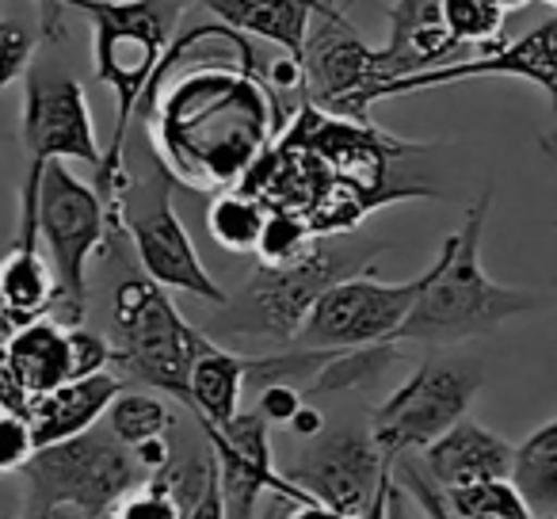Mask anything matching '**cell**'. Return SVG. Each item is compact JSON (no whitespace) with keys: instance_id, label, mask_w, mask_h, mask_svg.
Listing matches in <instances>:
<instances>
[{"instance_id":"1","label":"cell","mask_w":557,"mask_h":519,"mask_svg":"<svg viewBox=\"0 0 557 519\" xmlns=\"http://www.w3.org/2000/svg\"><path fill=\"white\" fill-rule=\"evenodd\" d=\"M65 9L85 12L92 24V65L96 77L115 92L119 115L111 146L103 149V164L92 187L108 207L111 233L123 230V195L131 187L126 172V134H131L134 111L141 108L149 81L161 65L169 42L176 39V24L184 4L180 0H65Z\"/></svg>"},{"instance_id":"2","label":"cell","mask_w":557,"mask_h":519,"mask_svg":"<svg viewBox=\"0 0 557 519\" xmlns=\"http://www.w3.org/2000/svg\"><path fill=\"white\" fill-rule=\"evenodd\" d=\"M493 207V191H481L478 202L466 210V222L458 233L443 240L435 264L424 272L417 302H412L405 325L394 341L405 344H462L470 336H485L527 313L539 298L531 291L508 287V283L488 280L481 268V237H485V218Z\"/></svg>"},{"instance_id":"3","label":"cell","mask_w":557,"mask_h":519,"mask_svg":"<svg viewBox=\"0 0 557 519\" xmlns=\"http://www.w3.org/2000/svg\"><path fill=\"white\" fill-rule=\"evenodd\" d=\"M20 141H24L27 172L20 187L16 248H39V180L50 161H85L100 172L103 149L96 138L92 108L85 85L58 65H32L24 77V111H20Z\"/></svg>"},{"instance_id":"4","label":"cell","mask_w":557,"mask_h":519,"mask_svg":"<svg viewBox=\"0 0 557 519\" xmlns=\"http://www.w3.org/2000/svg\"><path fill=\"white\" fill-rule=\"evenodd\" d=\"M111 325H115L111 344H115L119 371L191 412L187 374L210 336L172 306L169 291L157 287L149 275L123 280L111 302Z\"/></svg>"},{"instance_id":"5","label":"cell","mask_w":557,"mask_h":519,"mask_svg":"<svg viewBox=\"0 0 557 519\" xmlns=\"http://www.w3.org/2000/svg\"><path fill=\"white\" fill-rule=\"evenodd\" d=\"M371 256L374 248L351 252L348 245H336L333 237H318L290 264L256 268L245 291L233 302H225L230 318H222V325L230 333L260 336V341H275L287 348L302 329V321L310 318L313 302L344 275L363 272L371 264Z\"/></svg>"},{"instance_id":"6","label":"cell","mask_w":557,"mask_h":519,"mask_svg":"<svg viewBox=\"0 0 557 519\" xmlns=\"http://www.w3.org/2000/svg\"><path fill=\"white\" fill-rule=\"evenodd\" d=\"M20 473H24V508L73 504L92 519H103L131 489L146 481L134 450L100 424L73 440L39 447Z\"/></svg>"},{"instance_id":"7","label":"cell","mask_w":557,"mask_h":519,"mask_svg":"<svg viewBox=\"0 0 557 519\" xmlns=\"http://www.w3.org/2000/svg\"><path fill=\"white\" fill-rule=\"evenodd\" d=\"M39 245H47V260L58 280V306L70 325H81L88 306V260L100 256L111 240L108 207L100 191L73 176L65 161H50L39 180Z\"/></svg>"},{"instance_id":"8","label":"cell","mask_w":557,"mask_h":519,"mask_svg":"<svg viewBox=\"0 0 557 519\" xmlns=\"http://www.w3.org/2000/svg\"><path fill=\"white\" fill-rule=\"evenodd\" d=\"M481 390V367L462 359H428L420 363L371 420V440L389 466L412 450H424L450 424L466 417Z\"/></svg>"},{"instance_id":"9","label":"cell","mask_w":557,"mask_h":519,"mask_svg":"<svg viewBox=\"0 0 557 519\" xmlns=\"http://www.w3.org/2000/svg\"><path fill=\"white\" fill-rule=\"evenodd\" d=\"M302 73L306 100L351 123H371L374 88L389 81L382 50H374L329 0L313 12Z\"/></svg>"},{"instance_id":"10","label":"cell","mask_w":557,"mask_h":519,"mask_svg":"<svg viewBox=\"0 0 557 519\" xmlns=\"http://www.w3.org/2000/svg\"><path fill=\"white\" fill-rule=\"evenodd\" d=\"M123 233L131 237L134 256H138L141 275L157 283L164 291H184L202 302L225 306L222 283H214V275L207 272V264L195 252V240L187 237L184 222H180L176 207H172L169 180L157 172L149 184L126 187L123 195V218H119Z\"/></svg>"},{"instance_id":"11","label":"cell","mask_w":557,"mask_h":519,"mask_svg":"<svg viewBox=\"0 0 557 519\" xmlns=\"http://www.w3.org/2000/svg\"><path fill=\"white\" fill-rule=\"evenodd\" d=\"M287 478L318 504H329L348 519H386L389 496H394L389 462L374 447L371 432H359V428L313 435L310 450L298 458Z\"/></svg>"},{"instance_id":"12","label":"cell","mask_w":557,"mask_h":519,"mask_svg":"<svg viewBox=\"0 0 557 519\" xmlns=\"http://www.w3.org/2000/svg\"><path fill=\"white\" fill-rule=\"evenodd\" d=\"M424 275L409 283H382L374 275H344L313 302L310 318L287 348H363L394 341L417 302Z\"/></svg>"},{"instance_id":"13","label":"cell","mask_w":557,"mask_h":519,"mask_svg":"<svg viewBox=\"0 0 557 519\" xmlns=\"http://www.w3.org/2000/svg\"><path fill=\"white\" fill-rule=\"evenodd\" d=\"M202 440L210 443V455L218 466L225 519H256V504L263 493H275L287 504H310L313 496L298 489L287 473L275 470L271 455V424L260 412H237L230 424L210 428L199 424Z\"/></svg>"},{"instance_id":"14","label":"cell","mask_w":557,"mask_h":519,"mask_svg":"<svg viewBox=\"0 0 557 519\" xmlns=\"http://www.w3.org/2000/svg\"><path fill=\"white\" fill-rule=\"evenodd\" d=\"M488 77L527 81V85L542 88L549 108L557 111V16L531 27L516 42H500L496 50L470 58V62H447V65H435V70H420L409 73V77L386 81V85L374 88V100H394V96H412V92H428V88L458 85V81H488Z\"/></svg>"},{"instance_id":"15","label":"cell","mask_w":557,"mask_h":519,"mask_svg":"<svg viewBox=\"0 0 557 519\" xmlns=\"http://www.w3.org/2000/svg\"><path fill=\"white\" fill-rule=\"evenodd\" d=\"M126 390V379L115 371L88 374V379H70L62 386L35 394L27 405V424H32L35 450L50 447V443L73 440V435L96 428L108 417V405Z\"/></svg>"},{"instance_id":"16","label":"cell","mask_w":557,"mask_h":519,"mask_svg":"<svg viewBox=\"0 0 557 519\" xmlns=\"http://www.w3.org/2000/svg\"><path fill=\"white\" fill-rule=\"evenodd\" d=\"M511 443L496 435L493 428L462 417L450 424L435 443L420 450V466L432 473L435 485L455 489L485 478H508L511 473Z\"/></svg>"},{"instance_id":"17","label":"cell","mask_w":557,"mask_h":519,"mask_svg":"<svg viewBox=\"0 0 557 519\" xmlns=\"http://www.w3.org/2000/svg\"><path fill=\"white\" fill-rule=\"evenodd\" d=\"M199 4L230 32L275 42L287 58L302 62L313 12L325 0H199Z\"/></svg>"},{"instance_id":"18","label":"cell","mask_w":557,"mask_h":519,"mask_svg":"<svg viewBox=\"0 0 557 519\" xmlns=\"http://www.w3.org/2000/svg\"><path fill=\"white\" fill-rule=\"evenodd\" d=\"M458 42L440 20V0H397L389 9V42L382 47L389 81L447 65Z\"/></svg>"},{"instance_id":"19","label":"cell","mask_w":557,"mask_h":519,"mask_svg":"<svg viewBox=\"0 0 557 519\" xmlns=\"http://www.w3.org/2000/svg\"><path fill=\"white\" fill-rule=\"evenodd\" d=\"M248 379V356L222 348L210 341L207 348L195 356L191 374H187V390H191V412L199 424L222 428L240 412V397H245Z\"/></svg>"},{"instance_id":"20","label":"cell","mask_w":557,"mask_h":519,"mask_svg":"<svg viewBox=\"0 0 557 519\" xmlns=\"http://www.w3.org/2000/svg\"><path fill=\"white\" fill-rule=\"evenodd\" d=\"M4 356L27 394H47V390L70 382V325L50 318L27 321L16 329Z\"/></svg>"},{"instance_id":"21","label":"cell","mask_w":557,"mask_h":519,"mask_svg":"<svg viewBox=\"0 0 557 519\" xmlns=\"http://www.w3.org/2000/svg\"><path fill=\"white\" fill-rule=\"evenodd\" d=\"M511 481L523 493L534 519L557 516V420L531 432L511 450Z\"/></svg>"},{"instance_id":"22","label":"cell","mask_w":557,"mask_h":519,"mask_svg":"<svg viewBox=\"0 0 557 519\" xmlns=\"http://www.w3.org/2000/svg\"><path fill=\"white\" fill-rule=\"evenodd\" d=\"M0 295L4 310L20 313L24 321L47 318L58 306V280L47 256L39 248H12V256L0 264Z\"/></svg>"},{"instance_id":"23","label":"cell","mask_w":557,"mask_h":519,"mask_svg":"<svg viewBox=\"0 0 557 519\" xmlns=\"http://www.w3.org/2000/svg\"><path fill=\"white\" fill-rule=\"evenodd\" d=\"M164 394L157 390H123L115 401L108 405V432L115 435L123 447H141V443L164 440L176 428V412Z\"/></svg>"},{"instance_id":"24","label":"cell","mask_w":557,"mask_h":519,"mask_svg":"<svg viewBox=\"0 0 557 519\" xmlns=\"http://www.w3.org/2000/svg\"><path fill=\"white\" fill-rule=\"evenodd\" d=\"M263 218H268V207L260 199L245 191H222L210 199L207 210V230L225 252H256V240H260Z\"/></svg>"},{"instance_id":"25","label":"cell","mask_w":557,"mask_h":519,"mask_svg":"<svg viewBox=\"0 0 557 519\" xmlns=\"http://www.w3.org/2000/svg\"><path fill=\"white\" fill-rule=\"evenodd\" d=\"M397 363V341L382 344H363V348H336L333 359L321 367V374L313 379V386L306 394H341L351 386H367L379 374H386Z\"/></svg>"},{"instance_id":"26","label":"cell","mask_w":557,"mask_h":519,"mask_svg":"<svg viewBox=\"0 0 557 519\" xmlns=\"http://www.w3.org/2000/svg\"><path fill=\"white\" fill-rule=\"evenodd\" d=\"M455 519H534L511 478H485L443 489Z\"/></svg>"},{"instance_id":"27","label":"cell","mask_w":557,"mask_h":519,"mask_svg":"<svg viewBox=\"0 0 557 519\" xmlns=\"http://www.w3.org/2000/svg\"><path fill=\"white\" fill-rule=\"evenodd\" d=\"M440 20L458 47H478L488 54L504 42L508 12L496 9L493 0H440Z\"/></svg>"},{"instance_id":"28","label":"cell","mask_w":557,"mask_h":519,"mask_svg":"<svg viewBox=\"0 0 557 519\" xmlns=\"http://www.w3.org/2000/svg\"><path fill=\"white\" fill-rule=\"evenodd\" d=\"M313 240H318V233H313L310 218H302L290 207H271L268 218H263L260 240H256V256H260L263 268H278L302 256Z\"/></svg>"},{"instance_id":"29","label":"cell","mask_w":557,"mask_h":519,"mask_svg":"<svg viewBox=\"0 0 557 519\" xmlns=\"http://www.w3.org/2000/svg\"><path fill=\"white\" fill-rule=\"evenodd\" d=\"M39 54V39L20 20H0V92L27 77Z\"/></svg>"},{"instance_id":"30","label":"cell","mask_w":557,"mask_h":519,"mask_svg":"<svg viewBox=\"0 0 557 519\" xmlns=\"http://www.w3.org/2000/svg\"><path fill=\"white\" fill-rule=\"evenodd\" d=\"M108 519H184V508L161 481L146 478L108 511Z\"/></svg>"},{"instance_id":"31","label":"cell","mask_w":557,"mask_h":519,"mask_svg":"<svg viewBox=\"0 0 557 519\" xmlns=\"http://www.w3.org/2000/svg\"><path fill=\"white\" fill-rule=\"evenodd\" d=\"M115 367V344L85 325H70V379H88Z\"/></svg>"},{"instance_id":"32","label":"cell","mask_w":557,"mask_h":519,"mask_svg":"<svg viewBox=\"0 0 557 519\" xmlns=\"http://www.w3.org/2000/svg\"><path fill=\"white\" fill-rule=\"evenodd\" d=\"M35 455L32 424L20 412H0V473H20Z\"/></svg>"},{"instance_id":"33","label":"cell","mask_w":557,"mask_h":519,"mask_svg":"<svg viewBox=\"0 0 557 519\" xmlns=\"http://www.w3.org/2000/svg\"><path fill=\"white\" fill-rule=\"evenodd\" d=\"M306 405V394L298 386H287V382H268V386L256 390V409L268 424H290L295 412Z\"/></svg>"},{"instance_id":"34","label":"cell","mask_w":557,"mask_h":519,"mask_svg":"<svg viewBox=\"0 0 557 519\" xmlns=\"http://www.w3.org/2000/svg\"><path fill=\"white\" fill-rule=\"evenodd\" d=\"M39 4V24H42V39L58 42L65 39V0H35Z\"/></svg>"},{"instance_id":"35","label":"cell","mask_w":557,"mask_h":519,"mask_svg":"<svg viewBox=\"0 0 557 519\" xmlns=\"http://www.w3.org/2000/svg\"><path fill=\"white\" fill-rule=\"evenodd\" d=\"M290 432L302 435V440H313V435L325 432V420H321V412L313 409V405H302V409L295 412V420H290Z\"/></svg>"},{"instance_id":"36","label":"cell","mask_w":557,"mask_h":519,"mask_svg":"<svg viewBox=\"0 0 557 519\" xmlns=\"http://www.w3.org/2000/svg\"><path fill=\"white\" fill-rule=\"evenodd\" d=\"M287 519H348V516L329 508V504L310 501V504H287Z\"/></svg>"},{"instance_id":"37","label":"cell","mask_w":557,"mask_h":519,"mask_svg":"<svg viewBox=\"0 0 557 519\" xmlns=\"http://www.w3.org/2000/svg\"><path fill=\"white\" fill-rule=\"evenodd\" d=\"M24 519H92L73 504H50V508H24Z\"/></svg>"},{"instance_id":"38","label":"cell","mask_w":557,"mask_h":519,"mask_svg":"<svg viewBox=\"0 0 557 519\" xmlns=\"http://www.w3.org/2000/svg\"><path fill=\"white\" fill-rule=\"evenodd\" d=\"M493 4H496L500 12H519V9H527L531 0H493Z\"/></svg>"},{"instance_id":"39","label":"cell","mask_w":557,"mask_h":519,"mask_svg":"<svg viewBox=\"0 0 557 519\" xmlns=\"http://www.w3.org/2000/svg\"><path fill=\"white\" fill-rule=\"evenodd\" d=\"M542 149H546V153H549V157H554V153H557V131H554V134H549V138H542Z\"/></svg>"},{"instance_id":"40","label":"cell","mask_w":557,"mask_h":519,"mask_svg":"<svg viewBox=\"0 0 557 519\" xmlns=\"http://www.w3.org/2000/svg\"><path fill=\"white\" fill-rule=\"evenodd\" d=\"M546 4H554V9H557V0H546Z\"/></svg>"},{"instance_id":"41","label":"cell","mask_w":557,"mask_h":519,"mask_svg":"<svg viewBox=\"0 0 557 519\" xmlns=\"http://www.w3.org/2000/svg\"><path fill=\"white\" fill-rule=\"evenodd\" d=\"M542 519H557V516H542Z\"/></svg>"},{"instance_id":"42","label":"cell","mask_w":557,"mask_h":519,"mask_svg":"<svg viewBox=\"0 0 557 519\" xmlns=\"http://www.w3.org/2000/svg\"><path fill=\"white\" fill-rule=\"evenodd\" d=\"M0 306H4V295H0Z\"/></svg>"},{"instance_id":"43","label":"cell","mask_w":557,"mask_h":519,"mask_svg":"<svg viewBox=\"0 0 557 519\" xmlns=\"http://www.w3.org/2000/svg\"><path fill=\"white\" fill-rule=\"evenodd\" d=\"M0 412H4V409H0Z\"/></svg>"},{"instance_id":"44","label":"cell","mask_w":557,"mask_h":519,"mask_svg":"<svg viewBox=\"0 0 557 519\" xmlns=\"http://www.w3.org/2000/svg\"><path fill=\"white\" fill-rule=\"evenodd\" d=\"M103 519H108V516H103Z\"/></svg>"},{"instance_id":"45","label":"cell","mask_w":557,"mask_h":519,"mask_svg":"<svg viewBox=\"0 0 557 519\" xmlns=\"http://www.w3.org/2000/svg\"><path fill=\"white\" fill-rule=\"evenodd\" d=\"M0 519H4V516H0Z\"/></svg>"}]
</instances>
